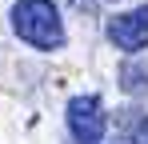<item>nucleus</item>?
<instances>
[{
  "label": "nucleus",
  "mask_w": 148,
  "mask_h": 144,
  "mask_svg": "<svg viewBox=\"0 0 148 144\" xmlns=\"http://www.w3.org/2000/svg\"><path fill=\"white\" fill-rule=\"evenodd\" d=\"M8 20H12V32L24 44H32L36 52H60L64 40H68L60 8L52 0H16L12 12H8Z\"/></svg>",
  "instance_id": "f257e3e1"
},
{
  "label": "nucleus",
  "mask_w": 148,
  "mask_h": 144,
  "mask_svg": "<svg viewBox=\"0 0 148 144\" xmlns=\"http://www.w3.org/2000/svg\"><path fill=\"white\" fill-rule=\"evenodd\" d=\"M64 120H68V132H72L76 144H100V140H104V132H108V112H104V100H100V96H92V92L72 96V100H68Z\"/></svg>",
  "instance_id": "f03ea898"
},
{
  "label": "nucleus",
  "mask_w": 148,
  "mask_h": 144,
  "mask_svg": "<svg viewBox=\"0 0 148 144\" xmlns=\"http://www.w3.org/2000/svg\"><path fill=\"white\" fill-rule=\"evenodd\" d=\"M108 40L120 48V52H144L148 48V4L112 16L108 20Z\"/></svg>",
  "instance_id": "7ed1b4c3"
},
{
  "label": "nucleus",
  "mask_w": 148,
  "mask_h": 144,
  "mask_svg": "<svg viewBox=\"0 0 148 144\" xmlns=\"http://www.w3.org/2000/svg\"><path fill=\"white\" fill-rule=\"evenodd\" d=\"M120 80H124L128 92H148V68H140V64H124Z\"/></svg>",
  "instance_id": "20e7f679"
},
{
  "label": "nucleus",
  "mask_w": 148,
  "mask_h": 144,
  "mask_svg": "<svg viewBox=\"0 0 148 144\" xmlns=\"http://www.w3.org/2000/svg\"><path fill=\"white\" fill-rule=\"evenodd\" d=\"M128 144H148V116H140L128 132Z\"/></svg>",
  "instance_id": "39448f33"
}]
</instances>
